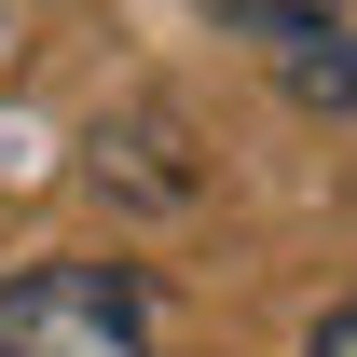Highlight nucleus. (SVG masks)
I'll list each match as a JSON object with an SVG mask.
<instances>
[{
  "label": "nucleus",
  "instance_id": "obj_1",
  "mask_svg": "<svg viewBox=\"0 0 357 357\" xmlns=\"http://www.w3.org/2000/svg\"><path fill=\"white\" fill-rule=\"evenodd\" d=\"M0 357H151V275H124V261L0 275Z\"/></svg>",
  "mask_w": 357,
  "mask_h": 357
},
{
  "label": "nucleus",
  "instance_id": "obj_2",
  "mask_svg": "<svg viewBox=\"0 0 357 357\" xmlns=\"http://www.w3.org/2000/svg\"><path fill=\"white\" fill-rule=\"evenodd\" d=\"M206 14H220V28H248V42H289V55H303L344 0H206Z\"/></svg>",
  "mask_w": 357,
  "mask_h": 357
},
{
  "label": "nucleus",
  "instance_id": "obj_3",
  "mask_svg": "<svg viewBox=\"0 0 357 357\" xmlns=\"http://www.w3.org/2000/svg\"><path fill=\"white\" fill-rule=\"evenodd\" d=\"M289 96H316V110H344V96H357V42H344V55H289Z\"/></svg>",
  "mask_w": 357,
  "mask_h": 357
},
{
  "label": "nucleus",
  "instance_id": "obj_4",
  "mask_svg": "<svg viewBox=\"0 0 357 357\" xmlns=\"http://www.w3.org/2000/svg\"><path fill=\"white\" fill-rule=\"evenodd\" d=\"M303 357H357V303H330V316H316V330H303Z\"/></svg>",
  "mask_w": 357,
  "mask_h": 357
}]
</instances>
